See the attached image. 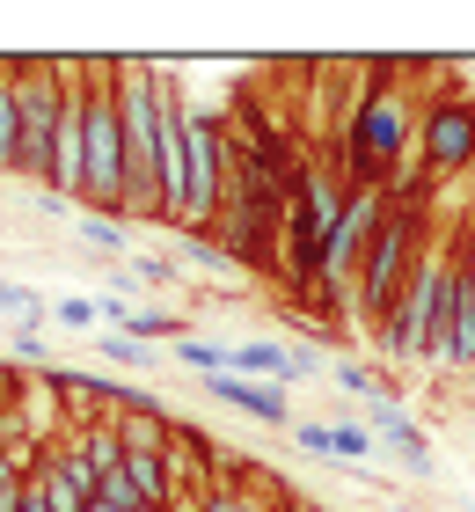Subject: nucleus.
<instances>
[{
  "mask_svg": "<svg viewBox=\"0 0 475 512\" xmlns=\"http://www.w3.org/2000/svg\"><path fill=\"white\" fill-rule=\"evenodd\" d=\"M132 278H147V286H176L183 264H176V256H161V249H132Z\"/></svg>",
  "mask_w": 475,
  "mask_h": 512,
  "instance_id": "nucleus-24",
  "label": "nucleus"
},
{
  "mask_svg": "<svg viewBox=\"0 0 475 512\" xmlns=\"http://www.w3.org/2000/svg\"><path fill=\"white\" fill-rule=\"evenodd\" d=\"M88 213L125 220V110H117V59H88Z\"/></svg>",
  "mask_w": 475,
  "mask_h": 512,
  "instance_id": "nucleus-4",
  "label": "nucleus"
},
{
  "mask_svg": "<svg viewBox=\"0 0 475 512\" xmlns=\"http://www.w3.org/2000/svg\"><path fill=\"white\" fill-rule=\"evenodd\" d=\"M373 432L388 439V447L410 461V469H432V439L410 425V410H402V403H373Z\"/></svg>",
  "mask_w": 475,
  "mask_h": 512,
  "instance_id": "nucleus-13",
  "label": "nucleus"
},
{
  "mask_svg": "<svg viewBox=\"0 0 475 512\" xmlns=\"http://www.w3.org/2000/svg\"><path fill=\"white\" fill-rule=\"evenodd\" d=\"M176 264H205V271H227L234 256L212 242V235H176Z\"/></svg>",
  "mask_w": 475,
  "mask_h": 512,
  "instance_id": "nucleus-22",
  "label": "nucleus"
},
{
  "mask_svg": "<svg viewBox=\"0 0 475 512\" xmlns=\"http://www.w3.org/2000/svg\"><path fill=\"white\" fill-rule=\"evenodd\" d=\"M95 498H103V505H117V512H139V505H147V491H139V483H132V469L103 476V483H95Z\"/></svg>",
  "mask_w": 475,
  "mask_h": 512,
  "instance_id": "nucleus-25",
  "label": "nucleus"
},
{
  "mask_svg": "<svg viewBox=\"0 0 475 512\" xmlns=\"http://www.w3.org/2000/svg\"><path fill=\"white\" fill-rule=\"evenodd\" d=\"M81 242L95 249V256H125V264H132V235H125V220H110V213H88V205H81Z\"/></svg>",
  "mask_w": 475,
  "mask_h": 512,
  "instance_id": "nucleus-14",
  "label": "nucleus"
},
{
  "mask_svg": "<svg viewBox=\"0 0 475 512\" xmlns=\"http://www.w3.org/2000/svg\"><path fill=\"white\" fill-rule=\"evenodd\" d=\"M139 512H161V505H139Z\"/></svg>",
  "mask_w": 475,
  "mask_h": 512,
  "instance_id": "nucleus-30",
  "label": "nucleus"
},
{
  "mask_svg": "<svg viewBox=\"0 0 475 512\" xmlns=\"http://www.w3.org/2000/svg\"><path fill=\"white\" fill-rule=\"evenodd\" d=\"M183 154H190V220L183 235H212L227 205V183H234V125L220 110H198L183 96Z\"/></svg>",
  "mask_w": 475,
  "mask_h": 512,
  "instance_id": "nucleus-6",
  "label": "nucleus"
},
{
  "mask_svg": "<svg viewBox=\"0 0 475 512\" xmlns=\"http://www.w3.org/2000/svg\"><path fill=\"white\" fill-rule=\"evenodd\" d=\"M205 395H212V403H227V410H242V417H256V425H285V432L300 425V417H293V395H285L278 381H242V374H212V381H205Z\"/></svg>",
  "mask_w": 475,
  "mask_h": 512,
  "instance_id": "nucleus-9",
  "label": "nucleus"
},
{
  "mask_svg": "<svg viewBox=\"0 0 475 512\" xmlns=\"http://www.w3.org/2000/svg\"><path fill=\"white\" fill-rule=\"evenodd\" d=\"M0 315H15V322H44V315H52V300H44L37 286H0Z\"/></svg>",
  "mask_w": 475,
  "mask_h": 512,
  "instance_id": "nucleus-20",
  "label": "nucleus"
},
{
  "mask_svg": "<svg viewBox=\"0 0 475 512\" xmlns=\"http://www.w3.org/2000/svg\"><path fill=\"white\" fill-rule=\"evenodd\" d=\"M337 447H344V461H366V454L380 461V439H373L366 425H337Z\"/></svg>",
  "mask_w": 475,
  "mask_h": 512,
  "instance_id": "nucleus-27",
  "label": "nucleus"
},
{
  "mask_svg": "<svg viewBox=\"0 0 475 512\" xmlns=\"http://www.w3.org/2000/svg\"><path fill=\"white\" fill-rule=\"evenodd\" d=\"M454 315H461V264H454V249H446V256H424L417 264L402 308L380 322V352H395L410 366H446V352H454Z\"/></svg>",
  "mask_w": 475,
  "mask_h": 512,
  "instance_id": "nucleus-2",
  "label": "nucleus"
},
{
  "mask_svg": "<svg viewBox=\"0 0 475 512\" xmlns=\"http://www.w3.org/2000/svg\"><path fill=\"white\" fill-rule=\"evenodd\" d=\"M0 176H22V59H0Z\"/></svg>",
  "mask_w": 475,
  "mask_h": 512,
  "instance_id": "nucleus-11",
  "label": "nucleus"
},
{
  "mask_svg": "<svg viewBox=\"0 0 475 512\" xmlns=\"http://www.w3.org/2000/svg\"><path fill=\"white\" fill-rule=\"evenodd\" d=\"M176 66L117 59V110H125V220H161V110Z\"/></svg>",
  "mask_w": 475,
  "mask_h": 512,
  "instance_id": "nucleus-1",
  "label": "nucleus"
},
{
  "mask_svg": "<svg viewBox=\"0 0 475 512\" xmlns=\"http://www.w3.org/2000/svg\"><path fill=\"white\" fill-rule=\"evenodd\" d=\"M52 322H59V330H74V337H95V330H103V300L66 293V300H52Z\"/></svg>",
  "mask_w": 475,
  "mask_h": 512,
  "instance_id": "nucleus-18",
  "label": "nucleus"
},
{
  "mask_svg": "<svg viewBox=\"0 0 475 512\" xmlns=\"http://www.w3.org/2000/svg\"><path fill=\"white\" fill-rule=\"evenodd\" d=\"M74 59H22V183H52V154H59V118L74 96Z\"/></svg>",
  "mask_w": 475,
  "mask_h": 512,
  "instance_id": "nucleus-7",
  "label": "nucleus"
},
{
  "mask_svg": "<svg viewBox=\"0 0 475 512\" xmlns=\"http://www.w3.org/2000/svg\"><path fill=\"white\" fill-rule=\"evenodd\" d=\"M22 512H52V498H44V483H37V476L22 483Z\"/></svg>",
  "mask_w": 475,
  "mask_h": 512,
  "instance_id": "nucleus-29",
  "label": "nucleus"
},
{
  "mask_svg": "<svg viewBox=\"0 0 475 512\" xmlns=\"http://www.w3.org/2000/svg\"><path fill=\"white\" fill-rule=\"evenodd\" d=\"M293 439H300V454H315V461H344V447H337V425H315V417H300V425H293Z\"/></svg>",
  "mask_w": 475,
  "mask_h": 512,
  "instance_id": "nucleus-21",
  "label": "nucleus"
},
{
  "mask_svg": "<svg viewBox=\"0 0 475 512\" xmlns=\"http://www.w3.org/2000/svg\"><path fill=\"white\" fill-rule=\"evenodd\" d=\"M15 366H22V374H37V366H44V352H52V344H44V322H15Z\"/></svg>",
  "mask_w": 475,
  "mask_h": 512,
  "instance_id": "nucleus-23",
  "label": "nucleus"
},
{
  "mask_svg": "<svg viewBox=\"0 0 475 512\" xmlns=\"http://www.w3.org/2000/svg\"><path fill=\"white\" fill-rule=\"evenodd\" d=\"M424 256H432L424 249V213L417 205H395L388 227H380L373 249H366V271H359V322H388L402 308V293H410Z\"/></svg>",
  "mask_w": 475,
  "mask_h": 512,
  "instance_id": "nucleus-5",
  "label": "nucleus"
},
{
  "mask_svg": "<svg viewBox=\"0 0 475 512\" xmlns=\"http://www.w3.org/2000/svg\"><path fill=\"white\" fill-rule=\"evenodd\" d=\"M417 118L424 110L402 96V81L395 74H373L359 96H351L344 110V183H388V169L402 154H410V139H417Z\"/></svg>",
  "mask_w": 475,
  "mask_h": 512,
  "instance_id": "nucleus-3",
  "label": "nucleus"
},
{
  "mask_svg": "<svg viewBox=\"0 0 475 512\" xmlns=\"http://www.w3.org/2000/svg\"><path fill=\"white\" fill-rule=\"evenodd\" d=\"M227 374H242V381H300V366H293V344H227Z\"/></svg>",
  "mask_w": 475,
  "mask_h": 512,
  "instance_id": "nucleus-12",
  "label": "nucleus"
},
{
  "mask_svg": "<svg viewBox=\"0 0 475 512\" xmlns=\"http://www.w3.org/2000/svg\"><path fill=\"white\" fill-rule=\"evenodd\" d=\"M337 381H344L351 395H366V403H395V381L380 374V366H366V359H344V366H337Z\"/></svg>",
  "mask_w": 475,
  "mask_h": 512,
  "instance_id": "nucleus-17",
  "label": "nucleus"
},
{
  "mask_svg": "<svg viewBox=\"0 0 475 512\" xmlns=\"http://www.w3.org/2000/svg\"><path fill=\"white\" fill-rule=\"evenodd\" d=\"M169 359L190 366V374H205V381H212V374H227V352H220V344H198V330H190L183 344H169Z\"/></svg>",
  "mask_w": 475,
  "mask_h": 512,
  "instance_id": "nucleus-19",
  "label": "nucleus"
},
{
  "mask_svg": "<svg viewBox=\"0 0 475 512\" xmlns=\"http://www.w3.org/2000/svg\"><path fill=\"white\" fill-rule=\"evenodd\" d=\"M88 344H95V352H103L110 366H139V374L154 366V344H139V337H125V330H95Z\"/></svg>",
  "mask_w": 475,
  "mask_h": 512,
  "instance_id": "nucleus-16",
  "label": "nucleus"
},
{
  "mask_svg": "<svg viewBox=\"0 0 475 512\" xmlns=\"http://www.w3.org/2000/svg\"><path fill=\"white\" fill-rule=\"evenodd\" d=\"M169 432H176V417L161 410V395H147V388H139V403H132V410H117L125 461H132V454H161V447H169Z\"/></svg>",
  "mask_w": 475,
  "mask_h": 512,
  "instance_id": "nucleus-10",
  "label": "nucleus"
},
{
  "mask_svg": "<svg viewBox=\"0 0 475 512\" xmlns=\"http://www.w3.org/2000/svg\"><path fill=\"white\" fill-rule=\"evenodd\" d=\"M37 213H44V220H66V213H81V205L59 198V191H37Z\"/></svg>",
  "mask_w": 475,
  "mask_h": 512,
  "instance_id": "nucleus-28",
  "label": "nucleus"
},
{
  "mask_svg": "<svg viewBox=\"0 0 475 512\" xmlns=\"http://www.w3.org/2000/svg\"><path fill=\"white\" fill-rule=\"evenodd\" d=\"M454 264H461V286L475 293V213H461V235H454Z\"/></svg>",
  "mask_w": 475,
  "mask_h": 512,
  "instance_id": "nucleus-26",
  "label": "nucleus"
},
{
  "mask_svg": "<svg viewBox=\"0 0 475 512\" xmlns=\"http://www.w3.org/2000/svg\"><path fill=\"white\" fill-rule=\"evenodd\" d=\"M417 147H424V169H432V183L475 169V96H432V103H424Z\"/></svg>",
  "mask_w": 475,
  "mask_h": 512,
  "instance_id": "nucleus-8",
  "label": "nucleus"
},
{
  "mask_svg": "<svg viewBox=\"0 0 475 512\" xmlns=\"http://www.w3.org/2000/svg\"><path fill=\"white\" fill-rule=\"evenodd\" d=\"M125 469H132V483H139V491H147V505H161V512H169V498H176V483H169V461H161V454H132Z\"/></svg>",
  "mask_w": 475,
  "mask_h": 512,
  "instance_id": "nucleus-15",
  "label": "nucleus"
}]
</instances>
